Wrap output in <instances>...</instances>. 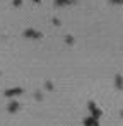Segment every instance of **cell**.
Returning a JSON list of instances; mask_svg holds the SVG:
<instances>
[{
    "label": "cell",
    "mask_w": 123,
    "mask_h": 126,
    "mask_svg": "<svg viewBox=\"0 0 123 126\" xmlns=\"http://www.w3.org/2000/svg\"><path fill=\"white\" fill-rule=\"evenodd\" d=\"M115 85H116V89H123V77L122 75L115 77Z\"/></svg>",
    "instance_id": "obj_1"
},
{
    "label": "cell",
    "mask_w": 123,
    "mask_h": 126,
    "mask_svg": "<svg viewBox=\"0 0 123 126\" xmlns=\"http://www.w3.org/2000/svg\"><path fill=\"white\" fill-rule=\"evenodd\" d=\"M77 0H55L57 5H68V3H75Z\"/></svg>",
    "instance_id": "obj_2"
},
{
    "label": "cell",
    "mask_w": 123,
    "mask_h": 126,
    "mask_svg": "<svg viewBox=\"0 0 123 126\" xmlns=\"http://www.w3.org/2000/svg\"><path fill=\"white\" fill-rule=\"evenodd\" d=\"M26 36H33V38H41V32H34V31H26Z\"/></svg>",
    "instance_id": "obj_3"
},
{
    "label": "cell",
    "mask_w": 123,
    "mask_h": 126,
    "mask_svg": "<svg viewBox=\"0 0 123 126\" xmlns=\"http://www.w3.org/2000/svg\"><path fill=\"white\" fill-rule=\"evenodd\" d=\"M65 43H67V44H74V38H72V36H70V34H67V36H65Z\"/></svg>",
    "instance_id": "obj_4"
},
{
    "label": "cell",
    "mask_w": 123,
    "mask_h": 126,
    "mask_svg": "<svg viewBox=\"0 0 123 126\" xmlns=\"http://www.w3.org/2000/svg\"><path fill=\"white\" fill-rule=\"evenodd\" d=\"M44 87H46L48 90H53V84H51V82H46V84H44Z\"/></svg>",
    "instance_id": "obj_5"
},
{
    "label": "cell",
    "mask_w": 123,
    "mask_h": 126,
    "mask_svg": "<svg viewBox=\"0 0 123 126\" xmlns=\"http://www.w3.org/2000/svg\"><path fill=\"white\" fill-rule=\"evenodd\" d=\"M34 97H36L38 101H41V99H43V92H36V94H34Z\"/></svg>",
    "instance_id": "obj_6"
},
{
    "label": "cell",
    "mask_w": 123,
    "mask_h": 126,
    "mask_svg": "<svg viewBox=\"0 0 123 126\" xmlns=\"http://www.w3.org/2000/svg\"><path fill=\"white\" fill-rule=\"evenodd\" d=\"M111 3H123V0H109Z\"/></svg>",
    "instance_id": "obj_7"
},
{
    "label": "cell",
    "mask_w": 123,
    "mask_h": 126,
    "mask_svg": "<svg viewBox=\"0 0 123 126\" xmlns=\"http://www.w3.org/2000/svg\"><path fill=\"white\" fill-rule=\"evenodd\" d=\"M51 22H53V24H57V26H60V21H58V19H51Z\"/></svg>",
    "instance_id": "obj_8"
},
{
    "label": "cell",
    "mask_w": 123,
    "mask_h": 126,
    "mask_svg": "<svg viewBox=\"0 0 123 126\" xmlns=\"http://www.w3.org/2000/svg\"><path fill=\"white\" fill-rule=\"evenodd\" d=\"M33 2H36V3H41V0H33Z\"/></svg>",
    "instance_id": "obj_9"
}]
</instances>
